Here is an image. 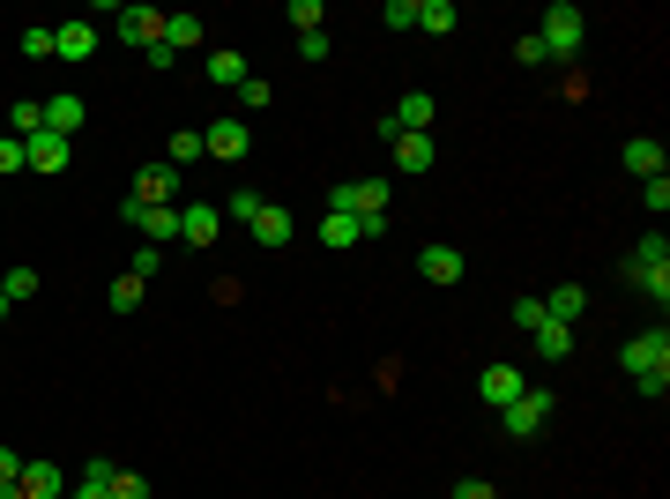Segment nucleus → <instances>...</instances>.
I'll return each mask as SVG.
<instances>
[{
  "label": "nucleus",
  "mask_w": 670,
  "mask_h": 499,
  "mask_svg": "<svg viewBox=\"0 0 670 499\" xmlns=\"http://www.w3.org/2000/svg\"><path fill=\"white\" fill-rule=\"evenodd\" d=\"M618 366H626V380H634L640 395L656 403L670 388V328L656 321V328H640V336H626V350H618Z\"/></svg>",
  "instance_id": "f257e3e1"
},
{
  "label": "nucleus",
  "mask_w": 670,
  "mask_h": 499,
  "mask_svg": "<svg viewBox=\"0 0 670 499\" xmlns=\"http://www.w3.org/2000/svg\"><path fill=\"white\" fill-rule=\"evenodd\" d=\"M537 37H544L551 61H574L581 45H588V15H581L574 0H551V8H544V31H537Z\"/></svg>",
  "instance_id": "f03ea898"
},
{
  "label": "nucleus",
  "mask_w": 670,
  "mask_h": 499,
  "mask_svg": "<svg viewBox=\"0 0 670 499\" xmlns=\"http://www.w3.org/2000/svg\"><path fill=\"white\" fill-rule=\"evenodd\" d=\"M626 276H634V291H648L656 306L670 299V247H663V231H648L634 247V261H626Z\"/></svg>",
  "instance_id": "7ed1b4c3"
},
{
  "label": "nucleus",
  "mask_w": 670,
  "mask_h": 499,
  "mask_svg": "<svg viewBox=\"0 0 670 499\" xmlns=\"http://www.w3.org/2000/svg\"><path fill=\"white\" fill-rule=\"evenodd\" d=\"M544 425H551V395H544V388H521L515 403L499 410V433H507V440H537Z\"/></svg>",
  "instance_id": "20e7f679"
},
{
  "label": "nucleus",
  "mask_w": 670,
  "mask_h": 499,
  "mask_svg": "<svg viewBox=\"0 0 670 499\" xmlns=\"http://www.w3.org/2000/svg\"><path fill=\"white\" fill-rule=\"evenodd\" d=\"M328 209H343V217H388V180H343V187H328Z\"/></svg>",
  "instance_id": "39448f33"
},
{
  "label": "nucleus",
  "mask_w": 670,
  "mask_h": 499,
  "mask_svg": "<svg viewBox=\"0 0 670 499\" xmlns=\"http://www.w3.org/2000/svg\"><path fill=\"white\" fill-rule=\"evenodd\" d=\"M216 239H224V209L216 202H180V247L209 253Z\"/></svg>",
  "instance_id": "423d86ee"
},
{
  "label": "nucleus",
  "mask_w": 670,
  "mask_h": 499,
  "mask_svg": "<svg viewBox=\"0 0 670 499\" xmlns=\"http://www.w3.org/2000/svg\"><path fill=\"white\" fill-rule=\"evenodd\" d=\"M120 224L142 231V247H172L180 239V209H150V202H120Z\"/></svg>",
  "instance_id": "0eeeda50"
},
{
  "label": "nucleus",
  "mask_w": 670,
  "mask_h": 499,
  "mask_svg": "<svg viewBox=\"0 0 670 499\" xmlns=\"http://www.w3.org/2000/svg\"><path fill=\"white\" fill-rule=\"evenodd\" d=\"M67 156H75V142H67V134H53V127L23 142V164H31L37 180H61V172H67Z\"/></svg>",
  "instance_id": "6e6552de"
},
{
  "label": "nucleus",
  "mask_w": 670,
  "mask_h": 499,
  "mask_svg": "<svg viewBox=\"0 0 670 499\" xmlns=\"http://www.w3.org/2000/svg\"><path fill=\"white\" fill-rule=\"evenodd\" d=\"M134 202H150V209H180V172L156 156V164H142L134 172Z\"/></svg>",
  "instance_id": "1a4fd4ad"
},
{
  "label": "nucleus",
  "mask_w": 670,
  "mask_h": 499,
  "mask_svg": "<svg viewBox=\"0 0 670 499\" xmlns=\"http://www.w3.org/2000/svg\"><path fill=\"white\" fill-rule=\"evenodd\" d=\"M246 231H253V247L283 253V247H291V239H299V217H291V209H283V202H261V217L246 224Z\"/></svg>",
  "instance_id": "9d476101"
},
{
  "label": "nucleus",
  "mask_w": 670,
  "mask_h": 499,
  "mask_svg": "<svg viewBox=\"0 0 670 499\" xmlns=\"http://www.w3.org/2000/svg\"><path fill=\"white\" fill-rule=\"evenodd\" d=\"M202 150H209L216 164H246L253 134H246V120H216V127H202Z\"/></svg>",
  "instance_id": "9b49d317"
},
{
  "label": "nucleus",
  "mask_w": 670,
  "mask_h": 499,
  "mask_svg": "<svg viewBox=\"0 0 670 499\" xmlns=\"http://www.w3.org/2000/svg\"><path fill=\"white\" fill-rule=\"evenodd\" d=\"M120 45H134V53L164 45V15L156 8H120Z\"/></svg>",
  "instance_id": "f8f14e48"
},
{
  "label": "nucleus",
  "mask_w": 670,
  "mask_h": 499,
  "mask_svg": "<svg viewBox=\"0 0 670 499\" xmlns=\"http://www.w3.org/2000/svg\"><path fill=\"white\" fill-rule=\"evenodd\" d=\"M418 269H425V283H462V247H447V239H432V247H418Z\"/></svg>",
  "instance_id": "ddd939ff"
},
{
  "label": "nucleus",
  "mask_w": 670,
  "mask_h": 499,
  "mask_svg": "<svg viewBox=\"0 0 670 499\" xmlns=\"http://www.w3.org/2000/svg\"><path fill=\"white\" fill-rule=\"evenodd\" d=\"M388 150H396V172H402V180H418V172H432L440 142H432V134H396Z\"/></svg>",
  "instance_id": "4468645a"
},
{
  "label": "nucleus",
  "mask_w": 670,
  "mask_h": 499,
  "mask_svg": "<svg viewBox=\"0 0 670 499\" xmlns=\"http://www.w3.org/2000/svg\"><path fill=\"white\" fill-rule=\"evenodd\" d=\"M521 388H529V373H521V366H485V380H477V395H485L491 410H507Z\"/></svg>",
  "instance_id": "2eb2a0df"
},
{
  "label": "nucleus",
  "mask_w": 670,
  "mask_h": 499,
  "mask_svg": "<svg viewBox=\"0 0 670 499\" xmlns=\"http://www.w3.org/2000/svg\"><path fill=\"white\" fill-rule=\"evenodd\" d=\"M53 53H61V61H97V23H61V31H53Z\"/></svg>",
  "instance_id": "dca6fc26"
},
{
  "label": "nucleus",
  "mask_w": 670,
  "mask_h": 499,
  "mask_svg": "<svg viewBox=\"0 0 670 499\" xmlns=\"http://www.w3.org/2000/svg\"><path fill=\"white\" fill-rule=\"evenodd\" d=\"M388 120H396L402 134H432V120H440V105H432L425 90H410V97L396 105V112H388Z\"/></svg>",
  "instance_id": "f3484780"
},
{
  "label": "nucleus",
  "mask_w": 670,
  "mask_h": 499,
  "mask_svg": "<svg viewBox=\"0 0 670 499\" xmlns=\"http://www.w3.org/2000/svg\"><path fill=\"white\" fill-rule=\"evenodd\" d=\"M358 239H366V217H343V209L321 217V247H328V253H350Z\"/></svg>",
  "instance_id": "a211bd4d"
},
{
  "label": "nucleus",
  "mask_w": 670,
  "mask_h": 499,
  "mask_svg": "<svg viewBox=\"0 0 670 499\" xmlns=\"http://www.w3.org/2000/svg\"><path fill=\"white\" fill-rule=\"evenodd\" d=\"M626 172H634V180H663V142H656V134H634V142H626Z\"/></svg>",
  "instance_id": "6ab92c4d"
},
{
  "label": "nucleus",
  "mask_w": 670,
  "mask_h": 499,
  "mask_svg": "<svg viewBox=\"0 0 670 499\" xmlns=\"http://www.w3.org/2000/svg\"><path fill=\"white\" fill-rule=\"evenodd\" d=\"M83 120H90V105H83V97H45V127H53V134H83Z\"/></svg>",
  "instance_id": "aec40b11"
},
{
  "label": "nucleus",
  "mask_w": 670,
  "mask_h": 499,
  "mask_svg": "<svg viewBox=\"0 0 670 499\" xmlns=\"http://www.w3.org/2000/svg\"><path fill=\"white\" fill-rule=\"evenodd\" d=\"M544 313H551V321H566V328H574L581 313H588V291H581V283H551V291H544Z\"/></svg>",
  "instance_id": "412c9836"
},
{
  "label": "nucleus",
  "mask_w": 670,
  "mask_h": 499,
  "mask_svg": "<svg viewBox=\"0 0 670 499\" xmlns=\"http://www.w3.org/2000/svg\"><path fill=\"white\" fill-rule=\"evenodd\" d=\"M8 134H15V142L45 134V97H15V105H8Z\"/></svg>",
  "instance_id": "4be33fe9"
},
{
  "label": "nucleus",
  "mask_w": 670,
  "mask_h": 499,
  "mask_svg": "<svg viewBox=\"0 0 670 499\" xmlns=\"http://www.w3.org/2000/svg\"><path fill=\"white\" fill-rule=\"evenodd\" d=\"M529 336H537V358H551V366H559V358H574V328H566V321H537Z\"/></svg>",
  "instance_id": "5701e85b"
},
{
  "label": "nucleus",
  "mask_w": 670,
  "mask_h": 499,
  "mask_svg": "<svg viewBox=\"0 0 670 499\" xmlns=\"http://www.w3.org/2000/svg\"><path fill=\"white\" fill-rule=\"evenodd\" d=\"M455 23H462L455 0H418V31H425V37H447Z\"/></svg>",
  "instance_id": "b1692460"
},
{
  "label": "nucleus",
  "mask_w": 670,
  "mask_h": 499,
  "mask_svg": "<svg viewBox=\"0 0 670 499\" xmlns=\"http://www.w3.org/2000/svg\"><path fill=\"white\" fill-rule=\"evenodd\" d=\"M261 202H269V194H253V187H239V194H216L224 224H253V217H261Z\"/></svg>",
  "instance_id": "393cba45"
},
{
  "label": "nucleus",
  "mask_w": 670,
  "mask_h": 499,
  "mask_svg": "<svg viewBox=\"0 0 670 499\" xmlns=\"http://www.w3.org/2000/svg\"><path fill=\"white\" fill-rule=\"evenodd\" d=\"M202 15H164V45H172V53H194V45H202Z\"/></svg>",
  "instance_id": "a878e982"
},
{
  "label": "nucleus",
  "mask_w": 670,
  "mask_h": 499,
  "mask_svg": "<svg viewBox=\"0 0 670 499\" xmlns=\"http://www.w3.org/2000/svg\"><path fill=\"white\" fill-rule=\"evenodd\" d=\"M202 134H194V127H180V134H172V142H164V164H172V172H186V164H202Z\"/></svg>",
  "instance_id": "bb28decb"
},
{
  "label": "nucleus",
  "mask_w": 670,
  "mask_h": 499,
  "mask_svg": "<svg viewBox=\"0 0 670 499\" xmlns=\"http://www.w3.org/2000/svg\"><path fill=\"white\" fill-rule=\"evenodd\" d=\"M15 485H23V499H53V492H61V469H53V463H23Z\"/></svg>",
  "instance_id": "cd10ccee"
},
{
  "label": "nucleus",
  "mask_w": 670,
  "mask_h": 499,
  "mask_svg": "<svg viewBox=\"0 0 670 499\" xmlns=\"http://www.w3.org/2000/svg\"><path fill=\"white\" fill-rule=\"evenodd\" d=\"M0 291H8V306H31L37 291H45V276H37V269H8V276H0Z\"/></svg>",
  "instance_id": "c85d7f7f"
},
{
  "label": "nucleus",
  "mask_w": 670,
  "mask_h": 499,
  "mask_svg": "<svg viewBox=\"0 0 670 499\" xmlns=\"http://www.w3.org/2000/svg\"><path fill=\"white\" fill-rule=\"evenodd\" d=\"M67 499H112V463L97 455V463L83 469V485H75V492H67Z\"/></svg>",
  "instance_id": "c756f323"
},
{
  "label": "nucleus",
  "mask_w": 670,
  "mask_h": 499,
  "mask_svg": "<svg viewBox=\"0 0 670 499\" xmlns=\"http://www.w3.org/2000/svg\"><path fill=\"white\" fill-rule=\"evenodd\" d=\"M105 299H112V313H134L142 299H150V283H142V276H112V291H105Z\"/></svg>",
  "instance_id": "7c9ffc66"
},
{
  "label": "nucleus",
  "mask_w": 670,
  "mask_h": 499,
  "mask_svg": "<svg viewBox=\"0 0 670 499\" xmlns=\"http://www.w3.org/2000/svg\"><path fill=\"white\" fill-rule=\"evenodd\" d=\"M209 83H231V90H239V83H246V61H239V53H209Z\"/></svg>",
  "instance_id": "2f4dec72"
},
{
  "label": "nucleus",
  "mask_w": 670,
  "mask_h": 499,
  "mask_svg": "<svg viewBox=\"0 0 670 499\" xmlns=\"http://www.w3.org/2000/svg\"><path fill=\"white\" fill-rule=\"evenodd\" d=\"M15 45H23V53H31V61H53V23H31V31L15 37Z\"/></svg>",
  "instance_id": "473e14b6"
},
{
  "label": "nucleus",
  "mask_w": 670,
  "mask_h": 499,
  "mask_svg": "<svg viewBox=\"0 0 670 499\" xmlns=\"http://www.w3.org/2000/svg\"><path fill=\"white\" fill-rule=\"evenodd\" d=\"M112 499H150V477L142 469H112Z\"/></svg>",
  "instance_id": "72a5a7b5"
},
{
  "label": "nucleus",
  "mask_w": 670,
  "mask_h": 499,
  "mask_svg": "<svg viewBox=\"0 0 670 499\" xmlns=\"http://www.w3.org/2000/svg\"><path fill=\"white\" fill-rule=\"evenodd\" d=\"M291 23H299V37H305V31L328 23V8H321V0H291Z\"/></svg>",
  "instance_id": "f704fd0d"
},
{
  "label": "nucleus",
  "mask_w": 670,
  "mask_h": 499,
  "mask_svg": "<svg viewBox=\"0 0 670 499\" xmlns=\"http://www.w3.org/2000/svg\"><path fill=\"white\" fill-rule=\"evenodd\" d=\"M640 202H648V217H663L670 209V172L663 180H640Z\"/></svg>",
  "instance_id": "c9c22d12"
},
{
  "label": "nucleus",
  "mask_w": 670,
  "mask_h": 499,
  "mask_svg": "<svg viewBox=\"0 0 670 499\" xmlns=\"http://www.w3.org/2000/svg\"><path fill=\"white\" fill-rule=\"evenodd\" d=\"M156 269H164V247H134V261H127V276H142V283H150Z\"/></svg>",
  "instance_id": "e433bc0d"
},
{
  "label": "nucleus",
  "mask_w": 670,
  "mask_h": 499,
  "mask_svg": "<svg viewBox=\"0 0 670 499\" xmlns=\"http://www.w3.org/2000/svg\"><path fill=\"white\" fill-rule=\"evenodd\" d=\"M515 61H521V67H551L544 37H537V31H529V37H515Z\"/></svg>",
  "instance_id": "4c0bfd02"
},
{
  "label": "nucleus",
  "mask_w": 670,
  "mask_h": 499,
  "mask_svg": "<svg viewBox=\"0 0 670 499\" xmlns=\"http://www.w3.org/2000/svg\"><path fill=\"white\" fill-rule=\"evenodd\" d=\"M15 172H31V164H23V142H15V134H0V180H15Z\"/></svg>",
  "instance_id": "58836bf2"
},
{
  "label": "nucleus",
  "mask_w": 670,
  "mask_h": 499,
  "mask_svg": "<svg viewBox=\"0 0 670 499\" xmlns=\"http://www.w3.org/2000/svg\"><path fill=\"white\" fill-rule=\"evenodd\" d=\"M380 23H388V31H418V8H410V0H388Z\"/></svg>",
  "instance_id": "ea45409f"
},
{
  "label": "nucleus",
  "mask_w": 670,
  "mask_h": 499,
  "mask_svg": "<svg viewBox=\"0 0 670 499\" xmlns=\"http://www.w3.org/2000/svg\"><path fill=\"white\" fill-rule=\"evenodd\" d=\"M537 321H551L544 299H515V328H537Z\"/></svg>",
  "instance_id": "a19ab883"
},
{
  "label": "nucleus",
  "mask_w": 670,
  "mask_h": 499,
  "mask_svg": "<svg viewBox=\"0 0 670 499\" xmlns=\"http://www.w3.org/2000/svg\"><path fill=\"white\" fill-rule=\"evenodd\" d=\"M447 499H499V492H491L485 477H455V492H447Z\"/></svg>",
  "instance_id": "79ce46f5"
},
{
  "label": "nucleus",
  "mask_w": 670,
  "mask_h": 499,
  "mask_svg": "<svg viewBox=\"0 0 670 499\" xmlns=\"http://www.w3.org/2000/svg\"><path fill=\"white\" fill-rule=\"evenodd\" d=\"M299 61H328V31H305L299 37Z\"/></svg>",
  "instance_id": "37998d69"
},
{
  "label": "nucleus",
  "mask_w": 670,
  "mask_h": 499,
  "mask_svg": "<svg viewBox=\"0 0 670 499\" xmlns=\"http://www.w3.org/2000/svg\"><path fill=\"white\" fill-rule=\"evenodd\" d=\"M239 105H246V112H261V105H269V83H253V75H246V83H239Z\"/></svg>",
  "instance_id": "c03bdc74"
},
{
  "label": "nucleus",
  "mask_w": 670,
  "mask_h": 499,
  "mask_svg": "<svg viewBox=\"0 0 670 499\" xmlns=\"http://www.w3.org/2000/svg\"><path fill=\"white\" fill-rule=\"evenodd\" d=\"M15 477H23V455H15V447H0V485H15Z\"/></svg>",
  "instance_id": "a18cd8bd"
},
{
  "label": "nucleus",
  "mask_w": 670,
  "mask_h": 499,
  "mask_svg": "<svg viewBox=\"0 0 670 499\" xmlns=\"http://www.w3.org/2000/svg\"><path fill=\"white\" fill-rule=\"evenodd\" d=\"M0 499H23V485H0Z\"/></svg>",
  "instance_id": "49530a36"
},
{
  "label": "nucleus",
  "mask_w": 670,
  "mask_h": 499,
  "mask_svg": "<svg viewBox=\"0 0 670 499\" xmlns=\"http://www.w3.org/2000/svg\"><path fill=\"white\" fill-rule=\"evenodd\" d=\"M0 321H8V291H0Z\"/></svg>",
  "instance_id": "de8ad7c7"
},
{
  "label": "nucleus",
  "mask_w": 670,
  "mask_h": 499,
  "mask_svg": "<svg viewBox=\"0 0 670 499\" xmlns=\"http://www.w3.org/2000/svg\"><path fill=\"white\" fill-rule=\"evenodd\" d=\"M0 134H8V112H0Z\"/></svg>",
  "instance_id": "09e8293b"
}]
</instances>
